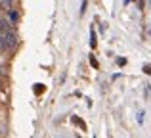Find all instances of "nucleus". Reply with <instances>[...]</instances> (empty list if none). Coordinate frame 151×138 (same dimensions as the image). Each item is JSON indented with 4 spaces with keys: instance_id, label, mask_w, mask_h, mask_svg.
<instances>
[{
    "instance_id": "f257e3e1",
    "label": "nucleus",
    "mask_w": 151,
    "mask_h": 138,
    "mask_svg": "<svg viewBox=\"0 0 151 138\" xmlns=\"http://www.w3.org/2000/svg\"><path fill=\"white\" fill-rule=\"evenodd\" d=\"M4 42H6V48H14L17 46V35L12 31V33H6L4 35Z\"/></svg>"
},
{
    "instance_id": "f03ea898",
    "label": "nucleus",
    "mask_w": 151,
    "mask_h": 138,
    "mask_svg": "<svg viewBox=\"0 0 151 138\" xmlns=\"http://www.w3.org/2000/svg\"><path fill=\"white\" fill-rule=\"evenodd\" d=\"M12 21L10 19H6V17H0V33L2 35H6V33H12Z\"/></svg>"
},
{
    "instance_id": "7ed1b4c3",
    "label": "nucleus",
    "mask_w": 151,
    "mask_h": 138,
    "mask_svg": "<svg viewBox=\"0 0 151 138\" xmlns=\"http://www.w3.org/2000/svg\"><path fill=\"white\" fill-rule=\"evenodd\" d=\"M12 4H14V0H0V8H2V10L10 12L12 10Z\"/></svg>"
},
{
    "instance_id": "20e7f679",
    "label": "nucleus",
    "mask_w": 151,
    "mask_h": 138,
    "mask_svg": "<svg viewBox=\"0 0 151 138\" xmlns=\"http://www.w3.org/2000/svg\"><path fill=\"white\" fill-rule=\"evenodd\" d=\"M90 46H96V33H94V29H92V33H90Z\"/></svg>"
},
{
    "instance_id": "39448f33",
    "label": "nucleus",
    "mask_w": 151,
    "mask_h": 138,
    "mask_svg": "<svg viewBox=\"0 0 151 138\" xmlns=\"http://www.w3.org/2000/svg\"><path fill=\"white\" fill-rule=\"evenodd\" d=\"M0 50H6V42H4V35L0 33Z\"/></svg>"
},
{
    "instance_id": "423d86ee",
    "label": "nucleus",
    "mask_w": 151,
    "mask_h": 138,
    "mask_svg": "<svg viewBox=\"0 0 151 138\" xmlns=\"http://www.w3.org/2000/svg\"><path fill=\"white\" fill-rule=\"evenodd\" d=\"M10 17H12V21L15 23V21H17V19H19V15L15 14V12H10Z\"/></svg>"
},
{
    "instance_id": "0eeeda50",
    "label": "nucleus",
    "mask_w": 151,
    "mask_h": 138,
    "mask_svg": "<svg viewBox=\"0 0 151 138\" xmlns=\"http://www.w3.org/2000/svg\"><path fill=\"white\" fill-rule=\"evenodd\" d=\"M144 71H145L147 75H151V65H144Z\"/></svg>"
},
{
    "instance_id": "6e6552de",
    "label": "nucleus",
    "mask_w": 151,
    "mask_h": 138,
    "mask_svg": "<svg viewBox=\"0 0 151 138\" xmlns=\"http://www.w3.org/2000/svg\"><path fill=\"white\" fill-rule=\"evenodd\" d=\"M138 121H140V123L144 121V111H140V113H138Z\"/></svg>"
},
{
    "instance_id": "1a4fd4ad",
    "label": "nucleus",
    "mask_w": 151,
    "mask_h": 138,
    "mask_svg": "<svg viewBox=\"0 0 151 138\" xmlns=\"http://www.w3.org/2000/svg\"><path fill=\"white\" fill-rule=\"evenodd\" d=\"M0 88H2V86H0Z\"/></svg>"
}]
</instances>
